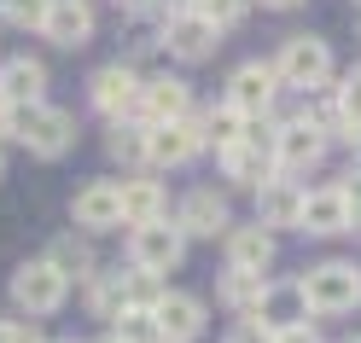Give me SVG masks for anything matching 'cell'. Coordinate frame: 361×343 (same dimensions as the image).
<instances>
[{
  "mask_svg": "<svg viewBox=\"0 0 361 343\" xmlns=\"http://www.w3.org/2000/svg\"><path fill=\"white\" fill-rule=\"evenodd\" d=\"M12 140H24L35 157H47V163H53V157H64V151L76 146V117H71V111H59V105H47V99L24 105V111H12Z\"/></svg>",
  "mask_w": 361,
  "mask_h": 343,
  "instance_id": "1",
  "label": "cell"
},
{
  "mask_svg": "<svg viewBox=\"0 0 361 343\" xmlns=\"http://www.w3.org/2000/svg\"><path fill=\"white\" fill-rule=\"evenodd\" d=\"M298 285H303L309 314H350V308H361V268L355 262H321V268H309Z\"/></svg>",
  "mask_w": 361,
  "mask_h": 343,
  "instance_id": "2",
  "label": "cell"
},
{
  "mask_svg": "<svg viewBox=\"0 0 361 343\" xmlns=\"http://www.w3.org/2000/svg\"><path fill=\"white\" fill-rule=\"evenodd\" d=\"M280 87H298V94H314V87L332 82V47L321 35H286V47L274 58Z\"/></svg>",
  "mask_w": 361,
  "mask_h": 343,
  "instance_id": "3",
  "label": "cell"
},
{
  "mask_svg": "<svg viewBox=\"0 0 361 343\" xmlns=\"http://www.w3.org/2000/svg\"><path fill=\"white\" fill-rule=\"evenodd\" d=\"M64 297H71V280L47 262V256H35V262H18V273H12V303L24 308L30 320H41V314H59L64 308Z\"/></svg>",
  "mask_w": 361,
  "mask_h": 343,
  "instance_id": "4",
  "label": "cell"
},
{
  "mask_svg": "<svg viewBox=\"0 0 361 343\" xmlns=\"http://www.w3.org/2000/svg\"><path fill=\"white\" fill-rule=\"evenodd\" d=\"M140 94H146V82L134 76V64H105V70H94V82H87L94 111H105L111 123H140Z\"/></svg>",
  "mask_w": 361,
  "mask_h": 343,
  "instance_id": "5",
  "label": "cell"
},
{
  "mask_svg": "<svg viewBox=\"0 0 361 343\" xmlns=\"http://www.w3.org/2000/svg\"><path fill=\"white\" fill-rule=\"evenodd\" d=\"M180 256H187V233L169 216L128 233V268H140V273H169V268H180Z\"/></svg>",
  "mask_w": 361,
  "mask_h": 343,
  "instance_id": "6",
  "label": "cell"
},
{
  "mask_svg": "<svg viewBox=\"0 0 361 343\" xmlns=\"http://www.w3.org/2000/svg\"><path fill=\"white\" fill-rule=\"evenodd\" d=\"M274 99H280V76H274V64H262V58L239 64L228 76V94H221V105H233L239 117H268Z\"/></svg>",
  "mask_w": 361,
  "mask_h": 343,
  "instance_id": "7",
  "label": "cell"
},
{
  "mask_svg": "<svg viewBox=\"0 0 361 343\" xmlns=\"http://www.w3.org/2000/svg\"><path fill=\"white\" fill-rule=\"evenodd\" d=\"M198 151H204L198 111H192L187 123H164V128H152V134H146V163H152V169H180V163H192Z\"/></svg>",
  "mask_w": 361,
  "mask_h": 343,
  "instance_id": "8",
  "label": "cell"
},
{
  "mask_svg": "<svg viewBox=\"0 0 361 343\" xmlns=\"http://www.w3.org/2000/svg\"><path fill=\"white\" fill-rule=\"evenodd\" d=\"M71 221L82 233H111V227H123V180H87L71 198Z\"/></svg>",
  "mask_w": 361,
  "mask_h": 343,
  "instance_id": "9",
  "label": "cell"
},
{
  "mask_svg": "<svg viewBox=\"0 0 361 343\" xmlns=\"http://www.w3.org/2000/svg\"><path fill=\"white\" fill-rule=\"evenodd\" d=\"M164 47H169L180 64H204V58H216V47H221V30L187 6V12H175L169 24H164Z\"/></svg>",
  "mask_w": 361,
  "mask_h": 343,
  "instance_id": "10",
  "label": "cell"
},
{
  "mask_svg": "<svg viewBox=\"0 0 361 343\" xmlns=\"http://www.w3.org/2000/svg\"><path fill=\"white\" fill-rule=\"evenodd\" d=\"M326 157V134L314 128V123H303V117H291V123H280V140H274V163H280V175L291 180V175H309L314 163Z\"/></svg>",
  "mask_w": 361,
  "mask_h": 343,
  "instance_id": "11",
  "label": "cell"
},
{
  "mask_svg": "<svg viewBox=\"0 0 361 343\" xmlns=\"http://www.w3.org/2000/svg\"><path fill=\"white\" fill-rule=\"evenodd\" d=\"M175 227L187 239H216V233H228V198H221L216 187H192L187 198H180V210H175Z\"/></svg>",
  "mask_w": 361,
  "mask_h": 343,
  "instance_id": "12",
  "label": "cell"
},
{
  "mask_svg": "<svg viewBox=\"0 0 361 343\" xmlns=\"http://www.w3.org/2000/svg\"><path fill=\"white\" fill-rule=\"evenodd\" d=\"M187 117H192V87L180 82V76H157V82H146V94H140V123H146V128L187 123Z\"/></svg>",
  "mask_w": 361,
  "mask_h": 343,
  "instance_id": "13",
  "label": "cell"
},
{
  "mask_svg": "<svg viewBox=\"0 0 361 343\" xmlns=\"http://www.w3.org/2000/svg\"><path fill=\"white\" fill-rule=\"evenodd\" d=\"M157 332H164V343H192L198 332H204V297L192 291H164V303H157Z\"/></svg>",
  "mask_w": 361,
  "mask_h": 343,
  "instance_id": "14",
  "label": "cell"
},
{
  "mask_svg": "<svg viewBox=\"0 0 361 343\" xmlns=\"http://www.w3.org/2000/svg\"><path fill=\"white\" fill-rule=\"evenodd\" d=\"M355 216H350V198L338 192V187H314L303 192V233L314 239H332V233H350Z\"/></svg>",
  "mask_w": 361,
  "mask_h": 343,
  "instance_id": "15",
  "label": "cell"
},
{
  "mask_svg": "<svg viewBox=\"0 0 361 343\" xmlns=\"http://www.w3.org/2000/svg\"><path fill=\"white\" fill-rule=\"evenodd\" d=\"M257 227H268V233H274V227H298L303 233V187L298 180H268V187L257 192Z\"/></svg>",
  "mask_w": 361,
  "mask_h": 343,
  "instance_id": "16",
  "label": "cell"
},
{
  "mask_svg": "<svg viewBox=\"0 0 361 343\" xmlns=\"http://www.w3.org/2000/svg\"><path fill=\"white\" fill-rule=\"evenodd\" d=\"M41 35H47L53 47H64V53L87 47V41H94V6H87V0H53L47 30H41Z\"/></svg>",
  "mask_w": 361,
  "mask_h": 343,
  "instance_id": "17",
  "label": "cell"
},
{
  "mask_svg": "<svg viewBox=\"0 0 361 343\" xmlns=\"http://www.w3.org/2000/svg\"><path fill=\"white\" fill-rule=\"evenodd\" d=\"M41 94H47V64H35V58H6L0 64V99L12 111L41 105Z\"/></svg>",
  "mask_w": 361,
  "mask_h": 343,
  "instance_id": "18",
  "label": "cell"
},
{
  "mask_svg": "<svg viewBox=\"0 0 361 343\" xmlns=\"http://www.w3.org/2000/svg\"><path fill=\"white\" fill-rule=\"evenodd\" d=\"M221 175H228L233 187H245V192H262L268 180H280V163H274V151L233 146V151H221Z\"/></svg>",
  "mask_w": 361,
  "mask_h": 343,
  "instance_id": "19",
  "label": "cell"
},
{
  "mask_svg": "<svg viewBox=\"0 0 361 343\" xmlns=\"http://www.w3.org/2000/svg\"><path fill=\"white\" fill-rule=\"evenodd\" d=\"M268 262H274V233L268 227H228V268L239 273H268Z\"/></svg>",
  "mask_w": 361,
  "mask_h": 343,
  "instance_id": "20",
  "label": "cell"
},
{
  "mask_svg": "<svg viewBox=\"0 0 361 343\" xmlns=\"http://www.w3.org/2000/svg\"><path fill=\"white\" fill-rule=\"evenodd\" d=\"M262 326L268 332H286V326H309V303H303V285L298 280H274V285H268V297H262Z\"/></svg>",
  "mask_w": 361,
  "mask_h": 343,
  "instance_id": "21",
  "label": "cell"
},
{
  "mask_svg": "<svg viewBox=\"0 0 361 343\" xmlns=\"http://www.w3.org/2000/svg\"><path fill=\"white\" fill-rule=\"evenodd\" d=\"M268 285H274L268 273H239V268H228V273H221V285H216V297H221V303H228L239 320H257Z\"/></svg>",
  "mask_w": 361,
  "mask_h": 343,
  "instance_id": "22",
  "label": "cell"
},
{
  "mask_svg": "<svg viewBox=\"0 0 361 343\" xmlns=\"http://www.w3.org/2000/svg\"><path fill=\"white\" fill-rule=\"evenodd\" d=\"M169 216V192L157 187V180H123V227H152Z\"/></svg>",
  "mask_w": 361,
  "mask_h": 343,
  "instance_id": "23",
  "label": "cell"
},
{
  "mask_svg": "<svg viewBox=\"0 0 361 343\" xmlns=\"http://www.w3.org/2000/svg\"><path fill=\"white\" fill-rule=\"evenodd\" d=\"M87 308L117 326V320L128 314V273L123 268H99L94 280H87Z\"/></svg>",
  "mask_w": 361,
  "mask_h": 343,
  "instance_id": "24",
  "label": "cell"
},
{
  "mask_svg": "<svg viewBox=\"0 0 361 343\" xmlns=\"http://www.w3.org/2000/svg\"><path fill=\"white\" fill-rule=\"evenodd\" d=\"M47 262L64 273V280H94V250H87V239H76V233H64V239H53V250H47Z\"/></svg>",
  "mask_w": 361,
  "mask_h": 343,
  "instance_id": "25",
  "label": "cell"
},
{
  "mask_svg": "<svg viewBox=\"0 0 361 343\" xmlns=\"http://www.w3.org/2000/svg\"><path fill=\"white\" fill-rule=\"evenodd\" d=\"M198 128H204V146H216V151H233V146L245 140V117H239L233 105L204 111V117H198Z\"/></svg>",
  "mask_w": 361,
  "mask_h": 343,
  "instance_id": "26",
  "label": "cell"
},
{
  "mask_svg": "<svg viewBox=\"0 0 361 343\" xmlns=\"http://www.w3.org/2000/svg\"><path fill=\"white\" fill-rule=\"evenodd\" d=\"M146 123H111V134H105V151L117 157V163H146Z\"/></svg>",
  "mask_w": 361,
  "mask_h": 343,
  "instance_id": "27",
  "label": "cell"
},
{
  "mask_svg": "<svg viewBox=\"0 0 361 343\" xmlns=\"http://www.w3.org/2000/svg\"><path fill=\"white\" fill-rule=\"evenodd\" d=\"M164 280L157 273H140V268H128V308H140V314H157V303H164Z\"/></svg>",
  "mask_w": 361,
  "mask_h": 343,
  "instance_id": "28",
  "label": "cell"
},
{
  "mask_svg": "<svg viewBox=\"0 0 361 343\" xmlns=\"http://www.w3.org/2000/svg\"><path fill=\"white\" fill-rule=\"evenodd\" d=\"M47 12H53V0H0V18L12 30H47Z\"/></svg>",
  "mask_w": 361,
  "mask_h": 343,
  "instance_id": "29",
  "label": "cell"
},
{
  "mask_svg": "<svg viewBox=\"0 0 361 343\" xmlns=\"http://www.w3.org/2000/svg\"><path fill=\"white\" fill-rule=\"evenodd\" d=\"M111 332H117L123 343H164V332H157V320H152V314H140V308H128V314H123V320H117Z\"/></svg>",
  "mask_w": 361,
  "mask_h": 343,
  "instance_id": "30",
  "label": "cell"
},
{
  "mask_svg": "<svg viewBox=\"0 0 361 343\" xmlns=\"http://www.w3.org/2000/svg\"><path fill=\"white\" fill-rule=\"evenodd\" d=\"M187 6H192L198 18H210L216 30H228V24H239V12H245V0H187Z\"/></svg>",
  "mask_w": 361,
  "mask_h": 343,
  "instance_id": "31",
  "label": "cell"
},
{
  "mask_svg": "<svg viewBox=\"0 0 361 343\" xmlns=\"http://www.w3.org/2000/svg\"><path fill=\"white\" fill-rule=\"evenodd\" d=\"M338 105H344V123H361V64L338 82Z\"/></svg>",
  "mask_w": 361,
  "mask_h": 343,
  "instance_id": "32",
  "label": "cell"
},
{
  "mask_svg": "<svg viewBox=\"0 0 361 343\" xmlns=\"http://www.w3.org/2000/svg\"><path fill=\"white\" fill-rule=\"evenodd\" d=\"M0 343H47L35 320H0Z\"/></svg>",
  "mask_w": 361,
  "mask_h": 343,
  "instance_id": "33",
  "label": "cell"
},
{
  "mask_svg": "<svg viewBox=\"0 0 361 343\" xmlns=\"http://www.w3.org/2000/svg\"><path fill=\"white\" fill-rule=\"evenodd\" d=\"M338 192H344V198H350V216L361 221V157H355V163L344 169V180H338Z\"/></svg>",
  "mask_w": 361,
  "mask_h": 343,
  "instance_id": "34",
  "label": "cell"
},
{
  "mask_svg": "<svg viewBox=\"0 0 361 343\" xmlns=\"http://www.w3.org/2000/svg\"><path fill=\"white\" fill-rule=\"evenodd\" d=\"M228 343H274V332H268L262 320H239V326L228 332Z\"/></svg>",
  "mask_w": 361,
  "mask_h": 343,
  "instance_id": "35",
  "label": "cell"
},
{
  "mask_svg": "<svg viewBox=\"0 0 361 343\" xmlns=\"http://www.w3.org/2000/svg\"><path fill=\"white\" fill-rule=\"evenodd\" d=\"M274 343H321V337H314V320H309V326H286V332H274Z\"/></svg>",
  "mask_w": 361,
  "mask_h": 343,
  "instance_id": "36",
  "label": "cell"
},
{
  "mask_svg": "<svg viewBox=\"0 0 361 343\" xmlns=\"http://www.w3.org/2000/svg\"><path fill=\"white\" fill-rule=\"evenodd\" d=\"M0 140H12V105L0 99Z\"/></svg>",
  "mask_w": 361,
  "mask_h": 343,
  "instance_id": "37",
  "label": "cell"
},
{
  "mask_svg": "<svg viewBox=\"0 0 361 343\" xmlns=\"http://www.w3.org/2000/svg\"><path fill=\"white\" fill-rule=\"evenodd\" d=\"M262 6H274V12H291V6H303V0H262Z\"/></svg>",
  "mask_w": 361,
  "mask_h": 343,
  "instance_id": "38",
  "label": "cell"
},
{
  "mask_svg": "<svg viewBox=\"0 0 361 343\" xmlns=\"http://www.w3.org/2000/svg\"><path fill=\"white\" fill-rule=\"evenodd\" d=\"M99 343H123V337H117V332H111V337H99Z\"/></svg>",
  "mask_w": 361,
  "mask_h": 343,
  "instance_id": "39",
  "label": "cell"
},
{
  "mask_svg": "<svg viewBox=\"0 0 361 343\" xmlns=\"http://www.w3.org/2000/svg\"><path fill=\"white\" fill-rule=\"evenodd\" d=\"M0 175H6V157H0Z\"/></svg>",
  "mask_w": 361,
  "mask_h": 343,
  "instance_id": "40",
  "label": "cell"
},
{
  "mask_svg": "<svg viewBox=\"0 0 361 343\" xmlns=\"http://www.w3.org/2000/svg\"><path fill=\"white\" fill-rule=\"evenodd\" d=\"M59 343H76V337H59Z\"/></svg>",
  "mask_w": 361,
  "mask_h": 343,
  "instance_id": "41",
  "label": "cell"
},
{
  "mask_svg": "<svg viewBox=\"0 0 361 343\" xmlns=\"http://www.w3.org/2000/svg\"><path fill=\"white\" fill-rule=\"evenodd\" d=\"M350 343H361V337H350Z\"/></svg>",
  "mask_w": 361,
  "mask_h": 343,
  "instance_id": "42",
  "label": "cell"
}]
</instances>
